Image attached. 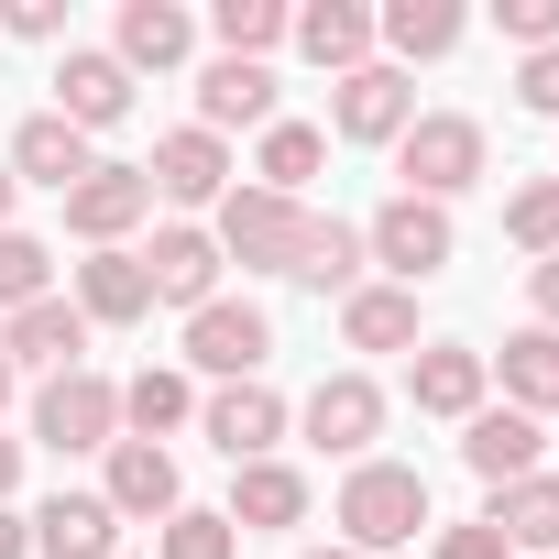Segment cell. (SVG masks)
<instances>
[{
  "label": "cell",
  "instance_id": "obj_1",
  "mask_svg": "<svg viewBox=\"0 0 559 559\" xmlns=\"http://www.w3.org/2000/svg\"><path fill=\"white\" fill-rule=\"evenodd\" d=\"M406 537H428V472L417 461H352V483H341V548L384 559Z\"/></svg>",
  "mask_w": 559,
  "mask_h": 559
},
{
  "label": "cell",
  "instance_id": "obj_2",
  "mask_svg": "<svg viewBox=\"0 0 559 559\" xmlns=\"http://www.w3.org/2000/svg\"><path fill=\"white\" fill-rule=\"evenodd\" d=\"M395 176H406V198L450 209L461 187H483V121H472V110H417V121L395 132Z\"/></svg>",
  "mask_w": 559,
  "mask_h": 559
},
{
  "label": "cell",
  "instance_id": "obj_3",
  "mask_svg": "<svg viewBox=\"0 0 559 559\" xmlns=\"http://www.w3.org/2000/svg\"><path fill=\"white\" fill-rule=\"evenodd\" d=\"M308 219H319V209L274 198V187H230L209 241H219V263H241V274H297V241H308Z\"/></svg>",
  "mask_w": 559,
  "mask_h": 559
},
{
  "label": "cell",
  "instance_id": "obj_4",
  "mask_svg": "<svg viewBox=\"0 0 559 559\" xmlns=\"http://www.w3.org/2000/svg\"><path fill=\"white\" fill-rule=\"evenodd\" d=\"M450 252H461V230H450V209H428V198H406V187H395V198H384V209L362 219V263H384V274H395L406 297L428 286V274H439Z\"/></svg>",
  "mask_w": 559,
  "mask_h": 559
},
{
  "label": "cell",
  "instance_id": "obj_5",
  "mask_svg": "<svg viewBox=\"0 0 559 559\" xmlns=\"http://www.w3.org/2000/svg\"><path fill=\"white\" fill-rule=\"evenodd\" d=\"M34 439L56 450V461H78V450H110L121 439V384L110 373H45V395H34Z\"/></svg>",
  "mask_w": 559,
  "mask_h": 559
},
{
  "label": "cell",
  "instance_id": "obj_6",
  "mask_svg": "<svg viewBox=\"0 0 559 559\" xmlns=\"http://www.w3.org/2000/svg\"><path fill=\"white\" fill-rule=\"evenodd\" d=\"M263 352H274V319H263L252 297H209V308L187 319V362H198V373H219V384H252V373H263Z\"/></svg>",
  "mask_w": 559,
  "mask_h": 559
},
{
  "label": "cell",
  "instance_id": "obj_7",
  "mask_svg": "<svg viewBox=\"0 0 559 559\" xmlns=\"http://www.w3.org/2000/svg\"><path fill=\"white\" fill-rule=\"evenodd\" d=\"M297 428H308L330 461H373V439H384V384H373V373H319V395L297 406Z\"/></svg>",
  "mask_w": 559,
  "mask_h": 559
},
{
  "label": "cell",
  "instance_id": "obj_8",
  "mask_svg": "<svg viewBox=\"0 0 559 559\" xmlns=\"http://www.w3.org/2000/svg\"><path fill=\"white\" fill-rule=\"evenodd\" d=\"M56 121L88 132V143H99L110 121H132V67L99 56V45H67V56H56Z\"/></svg>",
  "mask_w": 559,
  "mask_h": 559
},
{
  "label": "cell",
  "instance_id": "obj_9",
  "mask_svg": "<svg viewBox=\"0 0 559 559\" xmlns=\"http://www.w3.org/2000/svg\"><path fill=\"white\" fill-rule=\"evenodd\" d=\"M406 121H417L406 67H352V78H330V132H341V143H384V154H395Z\"/></svg>",
  "mask_w": 559,
  "mask_h": 559
},
{
  "label": "cell",
  "instance_id": "obj_10",
  "mask_svg": "<svg viewBox=\"0 0 559 559\" xmlns=\"http://www.w3.org/2000/svg\"><path fill=\"white\" fill-rule=\"evenodd\" d=\"M143 209H154L143 165H88V176L67 187V230H78L88 252H121V241L143 230Z\"/></svg>",
  "mask_w": 559,
  "mask_h": 559
},
{
  "label": "cell",
  "instance_id": "obj_11",
  "mask_svg": "<svg viewBox=\"0 0 559 559\" xmlns=\"http://www.w3.org/2000/svg\"><path fill=\"white\" fill-rule=\"evenodd\" d=\"M406 395H417V417L472 428V417H483V395H493V362H483V352H461V341H417V352H406Z\"/></svg>",
  "mask_w": 559,
  "mask_h": 559
},
{
  "label": "cell",
  "instance_id": "obj_12",
  "mask_svg": "<svg viewBox=\"0 0 559 559\" xmlns=\"http://www.w3.org/2000/svg\"><path fill=\"white\" fill-rule=\"evenodd\" d=\"M198 428H209V450L241 472V461H274V439H286V395H274L263 373L252 384H219L209 406H198Z\"/></svg>",
  "mask_w": 559,
  "mask_h": 559
},
{
  "label": "cell",
  "instance_id": "obj_13",
  "mask_svg": "<svg viewBox=\"0 0 559 559\" xmlns=\"http://www.w3.org/2000/svg\"><path fill=\"white\" fill-rule=\"evenodd\" d=\"M143 286H154V308H187V319H198V308L219 297V241H209L198 219H165L154 252H143Z\"/></svg>",
  "mask_w": 559,
  "mask_h": 559
},
{
  "label": "cell",
  "instance_id": "obj_14",
  "mask_svg": "<svg viewBox=\"0 0 559 559\" xmlns=\"http://www.w3.org/2000/svg\"><path fill=\"white\" fill-rule=\"evenodd\" d=\"M143 187H154L165 209H209V198H230V143L187 121V132H165V143H154V165H143Z\"/></svg>",
  "mask_w": 559,
  "mask_h": 559
},
{
  "label": "cell",
  "instance_id": "obj_15",
  "mask_svg": "<svg viewBox=\"0 0 559 559\" xmlns=\"http://www.w3.org/2000/svg\"><path fill=\"white\" fill-rule=\"evenodd\" d=\"M78 352H88V319H78V297H34V308H12L0 319V362H34V373H78Z\"/></svg>",
  "mask_w": 559,
  "mask_h": 559
},
{
  "label": "cell",
  "instance_id": "obj_16",
  "mask_svg": "<svg viewBox=\"0 0 559 559\" xmlns=\"http://www.w3.org/2000/svg\"><path fill=\"white\" fill-rule=\"evenodd\" d=\"M198 132H274V67L209 56L198 67Z\"/></svg>",
  "mask_w": 559,
  "mask_h": 559
},
{
  "label": "cell",
  "instance_id": "obj_17",
  "mask_svg": "<svg viewBox=\"0 0 559 559\" xmlns=\"http://www.w3.org/2000/svg\"><path fill=\"white\" fill-rule=\"evenodd\" d=\"M537 450H548V428H537L526 406H483V417L461 428V461L483 472V493H504V483H526V472H537Z\"/></svg>",
  "mask_w": 559,
  "mask_h": 559
},
{
  "label": "cell",
  "instance_id": "obj_18",
  "mask_svg": "<svg viewBox=\"0 0 559 559\" xmlns=\"http://www.w3.org/2000/svg\"><path fill=\"white\" fill-rule=\"evenodd\" d=\"M99 504L165 526V515L187 504V493H176V450H165V439H110V483H99Z\"/></svg>",
  "mask_w": 559,
  "mask_h": 559
},
{
  "label": "cell",
  "instance_id": "obj_19",
  "mask_svg": "<svg viewBox=\"0 0 559 559\" xmlns=\"http://www.w3.org/2000/svg\"><path fill=\"white\" fill-rule=\"evenodd\" d=\"M34 559H121V515L99 493H45L34 504Z\"/></svg>",
  "mask_w": 559,
  "mask_h": 559
},
{
  "label": "cell",
  "instance_id": "obj_20",
  "mask_svg": "<svg viewBox=\"0 0 559 559\" xmlns=\"http://www.w3.org/2000/svg\"><path fill=\"white\" fill-rule=\"evenodd\" d=\"M483 526H493L515 559H559V472H526V483H504V493L483 504Z\"/></svg>",
  "mask_w": 559,
  "mask_h": 559
},
{
  "label": "cell",
  "instance_id": "obj_21",
  "mask_svg": "<svg viewBox=\"0 0 559 559\" xmlns=\"http://www.w3.org/2000/svg\"><path fill=\"white\" fill-rule=\"evenodd\" d=\"M78 319H88V330H132V319H154L143 252H88V263H78Z\"/></svg>",
  "mask_w": 559,
  "mask_h": 559
},
{
  "label": "cell",
  "instance_id": "obj_22",
  "mask_svg": "<svg viewBox=\"0 0 559 559\" xmlns=\"http://www.w3.org/2000/svg\"><path fill=\"white\" fill-rule=\"evenodd\" d=\"M286 34H297V56H308V67H330V78L373 67V12H362V0H308Z\"/></svg>",
  "mask_w": 559,
  "mask_h": 559
},
{
  "label": "cell",
  "instance_id": "obj_23",
  "mask_svg": "<svg viewBox=\"0 0 559 559\" xmlns=\"http://www.w3.org/2000/svg\"><path fill=\"white\" fill-rule=\"evenodd\" d=\"M110 56H121L132 78H143V67L165 78V67H187V56H198V23L176 12V0H121V45H110Z\"/></svg>",
  "mask_w": 559,
  "mask_h": 559
},
{
  "label": "cell",
  "instance_id": "obj_24",
  "mask_svg": "<svg viewBox=\"0 0 559 559\" xmlns=\"http://www.w3.org/2000/svg\"><path fill=\"white\" fill-rule=\"evenodd\" d=\"M88 165H99V154H88V132H67L56 110H34V121L12 132V176H23V187H56V198H67Z\"/></svg>",
  "mask_w": 559,
  "mask_h": 559
},
{
  "label": "cell",
  "instance_id": "obj_25",
  "mask_svg": "<svg viewBox=\"0 0 559 559\" xmlns=\"http://www.w3.org/2000/svg\"><path fill=\"white\" fill-rule=\"evenodd\" d=\"M493 362V384H504V406H526V417H559V330H515L504 352H483Z\"/></svg>",
  "mask_w": 559,
  "mask_h": 559
},
{
  "label": "cell",
  "instance_id": "obj_26",
  "mask_svg": "<svg viewBox=\"0 0 559 559\" xmlns=\"http://www.w3.org/2000/svg\"><path fill=\"white\" fill-rule=\"evenodd\" d=\"M472 23H461V0H384L373 12V45H395V67H428V56H450Z\"/></svg>",
  "mask_w": 559,
  "mask_h": 559
},
{
  "label": "cell",
  "instance_id": "obj_27",
  "mask_svg": "<svg viewBox=\"0 0 559 559\" xmlns=\"http://www.w3.org/2000/svg\"><path fill=\"white\" fill-rule=\"evenodd\" d=\"M230 526H241V537H252V526H308V472H297V461H241Z\"/></svg>",
  "mask_w": 559,
  "mask_h": 559
},
{
  "label": "cell",
  "instance_id": "obj_28",
  "mask_svg": "<svg viewBox=\"0 0 559 559\" xmlns=\"http://www.w3.org/2000/svg\"><path fill=\"white\" fill-rule=\"evenodd\" d=\"M341 341L352 352H417V297L406 286H352L341 297Z\"/></svg>",
  "mask_w": 559,
  "mask_h": 559
},
{
  "label": "cell",
  "instance_id": "obj_29",
  "mask_svg": "<svg viewBox=\"0 0 559 559\" xmlns=\"http://www.w3.org/2000/svg\"><path fill=\"white\" fill-rule=\"evenodd\" d=\"M319 165H330V132H319V121H274L263 154H252V187H274V198L308 209V176H319Z\"/></svg>",
  "mask_w": 559,
  "mask_h": 559
},
{
  "label": "cell",
  "instance_id": "obj_30",
  "mask_svg": "<svg viewBox=\"0 0 559 559\" xmlns=\"http://www.w3.org/2000/svg\"><path fill=\"white\" fill-rule=\"evenodd\" d=\"M286 286H308V297H352V286H362V230H352V219H308Z\"/></svg>",
  "mask_w": 559,
  "mask_h": 559
},
{
  "label": "cell",
  "instance_id": "obj_31",
  "mask_svg": "<svg viewBox=\"0 0 559 559\" xmlns=\"http://www.w3.org/2000/svg\"><path fill=\"white\" fill-rule=\"evenodd\" d=\"M187 417H198V384H187V373L143 362V373L121 384V439H165V428H187Z\"/></svg>",
  "mask_w": 559,
  "mask_h": 559
},
{
  "label": "cell",
  "instance_id": "obj_32",
  "mask_svg": "<svg viewBox=\"0 0 559 559\" xmlns=\"http://www.w3.org/2000/svg\"><path fill=\"white\" fill-rule=\"evenodd\" d=\"M286 0H219V12H209V34H219V56H241V67H263L274 45H286Z\"/></svg>",
  "mask_w": 559,
  "mask_h": 559
},
{
  "label": "cell",
  "instance_id": "obj_33",
  "mask_svg": "<svg viewBox=\"0 0 559 559\" xmlns=\"http://www.w3.org/2000/svg\"><path fill=\"white\" fill-rule=\"evenodd\" d=\"M154 559H241V526H230V515H209V504H176V515H165V537H154Z\"/></svg>",
  "mask_w": 559,
  "mask_h": 559
},
{
  "label": "cell",
  "instance_id": "obj_34",
  "mask_svg": "<svg viewBox=\"0 0 559 559\" xmlns=\"http://www.w3.org/2000/svg\"><path fill=\"white\" fill-rule=\"evenodd\" d=\"M34 297H56V252L34 230H0V308H34Z\"/></svg>",
  "mask_w": 559,
  "mask_h": 559
},
{
  "label": "cell",
  "instance_id": "obj_35",
  "mask_svg": "<svg viewBox=\"0 0 559 559\" xmlns=\"http://www.w3.org/2000/svg\"><path fill=\"white\" fill-rule=\"evenodd\" d=\"M504 241H515V252H537V263L559 252V176H537V187H515V198H504Z\"/></svg>",
  "mask_w": 559,
  "mask_h": 559
},
{
  "label": "cell",
  "instance_id": "obj_36",
  "mask_svg": "<svg viewBox=\"0 0 559 559\" xmlns=\"http://www.w3.org/2000/svg\"><path fill=\"white\" fill-rule=\"evenodd\" d=\"M493 23H504L526 56H548V45H559V0H493Z\"/></svg>",
  "mask_w": 559,
  "mask_h": 559
},
{
  "label": "cell",
  "instance_id": "obj_37",
  "mask_svg": "<svg viewBox=\"0 0 559 559\" xmlns=\"http://www.w3.org/2000/svg\"><path fill=\"white\" fill-rule=\"evenodd\" d=\"M515 99H526V110H537V121H559V45H548V56H526V67H515Z\"/></svg>",
  "mask_w": 559,
  "mask_h": 559
},
{
  "label": "cell",
  "instance_id": "obj_38",
  "mask_svg": "<svg viewBox=\"0 0 559 559\" xmlns=\"http://www.w3.org/2000/svg\"><path fill=\"white\" fill-rule=\"evenodd\" d=\"M0 34H23V45H56V34H67V0H12V12H0Z\"/></svg>",
  "mask_w": 559,
  "mask_h": 559
},
{
  "label": "cell",
  "instance_id": "obj_39",
  "mask_svg": "<svg viewBox=\"0 0 559 559\" xmlns=\"http://www.w3.org/2000/svg\"><path fill=\"white\" fill-rule=\"evenodd\" d=\"M439 559H515V548H504V537L472 515V526H439Z\"/></svg>",
  "mask_w": 559,
  "mask_h": 559
},
{
  "label": "cell",
  "instance_id": "obj_40",
  "mask_svg": "<svg viewBox=\"0 0 559 559\" xmlns=\"http://www.w3.org/2000/svg\"><path fill=\"white\" fill-rule=\"evenodd\" d=\"M526 297H537V330H559V252L526 263Z\"/></svg>",
  "mask_w": 559,
  "mask_h": 559
},
{
  "label": "cell",
  "instance_id": "obj_41",
  "mask_svg": "<svg viewBox=\"0 0 559 559\" xmlns=\"http://www.w3.org/2000/svg\"><path fill=\"white\" fill-rule=\"evenodd\" d=\"M0 559H34V515H12V504H0Z\"/></svg>",
  "mask_w": 559,
  "mask_h": 559
},
{
  "label": "cell",
  "instance_id": "obj_42",
  "mask_svg": "<svg viewBox=\"0 0 559 559\" xmlns=\"http://www.w3.org/2000/svg\"><path fill=\"white\" fill-rule=\"evenodd\" d=\"M12 483H23V439H0V504H12Z\"/></svg>",
  "mask_w": 559,
  "mask_h": 559
},
{
  "label": "cell",
  "instance_id": "obj_43",
  "mask_svg": "<svg viewBox=\"0 0 559 559\" xmlns=\"http://www.w3.org/2000/svg\"><path fill=\"white\" fill-rule=\"evenodd\" d=\"M12 198H23V176H12V165H0V230H12Z\"/></svg>",
  "mask_w": 559,
  "mask_h": 559
},
{
  "label": "cell",
  "instance_id": "obj_44",
  "mask_svg": "<svg viewBox=\"0 0 559 559\" xmlns=\"http://www.w3.org/2000/svg\"><path fill=\"white\" fill-rule=\"evenodd\" d=\"M308 559H362V548H308Z\"/></svg>",
  "mask_w": 559,
  "mask_h": 559
},
{
  "label": "cell",
  "instance_id": "obj_45",
  "mask_svg": "<svg viewBox=\"0 0 559 559\" xmlns=\"http://www.w3.org/2000/svg\"><path fill=\"white\" fill-rule=\"evenodd\" d=\"M0 406H12V362H0Z\"/></svg>",
  "mask_w": 559,
  "mask_h": 559
}]
</instances>
